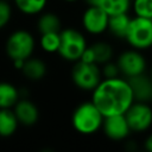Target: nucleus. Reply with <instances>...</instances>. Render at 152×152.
I'll return each mask as SVG.
<instances>
[{
    "instance_id": "f257e3e1",
    "label": "nucleus",
    "mask_w": 152,
    "mask_h": 152,
    "mask_svg": "<svg viewBox=\"0 0 152 152\" xmlns=\"http://www.w3.org/2000/svg\"><path fill=\"white\" fill-rule=\"evenodd\" d=\"M91 102L104 116L125 114L134 102L133 93L127 80L112 77L101 80L93 90Z\"/></svg>"
},
{
    "instance_id": "f03ea898",
    "label": "nucleus",
    "mask_w": 152,
    "mask_h": 152,
    "mask_svg": "<svg viewBox=\"0 0 152 152\" xmlns=\"http://www.w3.org/2000/svg\"><path fill=\"white\" fill-rule=\"evenodd\" d=\"M103 115L97 107L91 102H82L76 107L71 115V124L74 128L81 134H93L102 127Z\"/></svg>"
},
{
    "instance_id": "7ed1b4c3",
    "label": "nucleus",
    "mask_w": 152,
    "mask_h": 152,
    "mask_svg": "<svg viewBox=\"0 0 152 152\" xmlns=\"http://www.w3.org/2000/svg\"><path fill=\"white\" fill-rule=\"evenodd\" d=\"M58 53L62 58L69 62H76L81 58L84 49L88 46L84 36L76 28L68 27L59 31Z\"/></svg>"
},
{
    "instance_id": "20e7f679",
    "label": "nucleus",
    "mask_w": 152,
    "mask_h": 152,
    "mask_svg": "<svg viewBox=\"0 0 152 152\" xmlns=\"http://www.w3.org/2000/svg\"><path fill=\"white\" fill-rule=\"evenodd\" d=\"M125 39L137 50H145L152 46V19L137 17L131 18Z\"/></svg>"
},
{
    "instance_id": "39448f33",
    "label": "nucleus",
    "mask_w": 152,
    "mask_h": 152,
    "mask_svg": "<svg viewBox=\"0 0 152 152\" xmlns=\"http://www.w3.org/2000/svg\"><path fill=\"white\" fill-rule=\"evenodd\" d=\"M71 80L77 88L93 91L102 80L101 69L96 63H87L78 59L72 66Z\"/></svg>"
},
{
    "instance_id": "423d86ee",
    "label": "nucleus",
    "mask_w": 152,
    "mask_h": 152,
    "mask_svg": "<svg viewBox=\"0 0 152 152\" xmlns=\"http://www.w3.org/2000/svg\"><path fill=\"white\" fill-rule=\"evenodd\" d=\"M34 51V38L25 30H17L10 34L6 42V53L12 61H25Z\"/></svg>"
},
{
    "instance_id": "0eeeda50",
    "label": "nucleus",
    "mask_w": 152,
    "mask_h": 152,
    "mask_svg": "<svg viewBox=\"0 0 152 152\" xmlns=\"http://www.w3.org/2000/svg\"><path fill=\"white\" fill-rule=\"evenodd\" d=\"M131 131L144 132L152 125V109L146 102L134 101L125 113Z\"/></svg>"
},
{
    "instance_id": "6e6552de",
    "label": "nucleus",
    "mask_w": 152,
    "mask_h": 152,
    "mask_svg": "<svg viewBox=\"0 0 152 152\" xmlns=\"http://www.w3.org/2000/svg\"><path fill=\"white\" fill-rule=\"evenodd\" d=\"M118 68L120 74L125 75L127 78L145 72L146 61L139 50H127L119 56Z\"/></svg>"
},
{
    "instance_id": "1a4fd4ad",
    "label": "nucleus",
    "mask_w": 152,
    "mask_h": 152,
    "mask_svg": "<svg viewBox=\"0 0 152 152\" xmlns=\"http://www.w3.org/2000/svg\"><path fill=\"white\" fill-rule=\"evenodd\" d=\"M109 15L99 6H88L82 15V25L88 33L100 34L108 27Z\"/></svg>"
},
{
    "instance_id": "9d476101",
    "label": "nucleus",
    "mask_w": 152,
    "mask_h": 152,
    "mask_svg": "<svg viewBox=\"0 0 152 152\" xmlns=\"http://www.w3.org/2000/svg\"><path fill=\"white\" fill-rule=\"evenodd\" d=\"M104 134L112 140H124L128 137L131 129L125 118V114L104 116L102 122Z\"/></svg>"
},
{
    "instance_id": "9b49d317",
    "label": "nucleus",
    "mask_w": 152,
    "mask_h": 152,
    "mask_svg": "<svg viewBox=\"0 0 152 152\" xmlns=\"http://www.w3.org/2000/svg\"><path fill=\"white\" fill-rule=\"evenodd\" d=\"M133 93L134 101L147 102L152 100V78L144 72L127 78Z\"/></svg>"
},
{
    "instance_id": "f8f14e48",
    "label": "nucleus",
    "mask_w": 152,
    "mask_h": 152,
    "mask_svg": "<svg viewBox=\"0 0 152 152\" xmlns=\"http://www.w3.org/2000/svg\"><path fill=\"white\" fill-rule=\"evenodd\" d=\"M14 114L19 124L24 126H32L37 122L39 118V112L37 106L30 100H18L14 104Z\"/></svg>"
},
{
    "instance_id": "ddd939ff",
    "label": "nucleus",
    "mask_w": 152,
    "mask_h": 152,
    "mask_svg": "<svg viewBox=\"0 0 152 152\" xmlns=\"http://www.w3.org/2000/svg\"><path fill=\"white\" fill-rule=\"evenodd\" d=\"M20 70L23 71L26 78L31 81H39L46 74V64L39 58L28 57L24 61V64Z\"/></svg>"
},
{
    "instance_id": "4468645a",
    "label": "nucleus",
    "mask_w": 152,
    "mask_h": 152,
    "mask_svg": "<svg viewBox=\"0 0 152 152\" xmlns=\"http://www.w3.org/2000/svg\"><path fill=\"white\" fill-rule=\"evenodd\" d=\"M19 122L11 108H0V137H11L17 131Z\"/></svg>"
},
{
    "instance_id": "2eb2a0df",
    "label": "nucleus",
    "mask_w": 152,
    "mask_h": 152,
    "mask_svg": "<svg viewBox=\"0 0 152 152\" xmlns=\"http://www.w3.org/2000/svg\"><path fill=\"white\" fill-rule=\"evenodd\" d=\"M129 21H131V18L128 17L127 13L109 15L107 30H109L110 33L118 38H125Z\"/></svg>"
},
{
    "instance_id": "dca6fc26",
    "label": "nucleus",
    "mask_w": 152,
    "mask_h": 152,
    "mask_svg": "<svg viewBox=\"0 0 152 152\" xmlns=\"http://www.w3.org/2000/svg\"><path fill=\"white\" fill-rule=\"evenodd\" d=\"M19 99L18 89L8 82H0V108H12Z\"/></svg>"
},
{
    "instance_id": "f3484780",
    "label": "nucleus",
    "mask_w": 152,
    "mask_h": 152,
    "mask_svg": "<svg viewBox=\"0 0 152 152\" xmlns=\"http://www.w3.org/2000/svg\"><path fill=\"white\" fill-rule=\"evenodd\" d=\"M38 31L42 33H49V32H59L61 28V19L55 13H44L39 17L37 21Z\"/></svg>"
},
{
    "instance_id": "a211bd4d",
    "label": "nucleus",
    "mask_w": 152,
    "mask_h": 152,
    "mask_svg": "<svg viewBox=\"0 0 152 152\" xmlns=\"http://www.w3.org/2000/svg\"><path fill=\"white\" fill-rule=\"evenodd\" d=\"M99 7H101L108 15L127 13L131 0H99Z\"/></svg>"
},
{
    "instance_id": "6ab92c4d",
    "label": "nucleus",
    "mask_w": 152,
    "mask_h": 152,
    "mask_svg": "<svg viewBox=\"0 0 152 152\" xmlns=\"http://www.w3.org/2000/svg\"><path fill=\"white\" fill-rule=\"evenodd\" d=\"M48 0H14L15 7L24 14L33 15L40 13L45 6Z\"/></svg>"
},
{
    "instance_id": "aec40b11",
    "label": "nucleus",
    "mask_w": 152,
    "mask_h": 152,
    "mask_svg": "<svg viewBox=\"0 0 152 152\" xmlns=\"http://www.w3.org/2000/svg\"><path fill=\"white\" fill-rule=\"evenodd\" d=\"M93 56H94V62L96 64H104L109 62V59L113 56V50L112 46L104 42H99L95 43L90 46Z\"/></svg>"
},
{
    "instance_id": "412c9836",
    "label": "nucleus",
    "mask_w": 152,
    "mask_h": 152,
    "mask_svg": "<svg viewBox=\"0 0 152 152\" xmlns=\"http://www.w3.org/2000/svg\"><path fill=\"white\" fill-rule=\"evenodd\" d=\"M59 32H49L42 33L40 36V46L45 52L55 53L59 48Z\"/></svg>"
},
{
    "instance_id": "4be33fe9",
    "label": "nucleus",
    "mask_w": 152,
    "mask_h": 152,
    "mask_svg": "<svg viewBox=\"0 0 152 152\" xmlns=\"http://www.w3.org/2000/svg\"><path fill=\"white\" fill-rule=\"evenodd\" d=\"M132 5L137 17L152 19V0H133Z\"/></svg>"
},
{
    "instance_id": "5701e85b",
    "label": "nucleus",
    "mask_w": 152,
    "mask_h": 152,
    "mask_svg": "<svg viewBox=\"0 0 152 152\" xmlns=\"http://www.w3.org/2000/svg\"><path fill=\"white\" fill-rule=\"evenodd\" d=\"M12 17V8L7 0H0V28L5 27Z\"/></svg>"
},
{
    "instance_id": "b1692460",
    "label": "nucleus",
    "mask_w": 152,
    "mask_h": 152,
    "mask_svg": "<svg viewBox=\"0 0 152 152\" xmlns=\"http://www.w3.org/2000/svg\"><path fill=\"white\" fill-rule=\"evenodd\" d=\"M101 74L104 76V78H112V77H118L120 71H119L118 64L107 62V63H104V66L101 70Z\"/></svg>"
},
{
    "instance_id": "393cba45",
    "label": "nucleus",
    "mask_w": 152,
    "mask_h": 152,
    "mask_svg": "<svg viewBox=\"0 0 152 152\" xmlns=\"http://www.w3.org/2000/svg\"><path fill=\"white\" fill-rule=\"evenodd\" d=\"M145 148L150 152H152V134H150L145 140Z\"/></svg>"
},
{
    "instance_id": "a878e982",
    "label": "nucleus",
    "mask_w": 152,
    "mask_h": 152,
    "mask_svg": "<svg viewBox=\"0 0 152 152\" xmlns=\"http://www.w3.org/2000/svg\"><path fill=\"white\" fill-rule=\"evenodd\" d=\"M65 1H68V2H75V1H77V0H65Z\"/></svg>"
},
{
    "instance_id": "bb28decb",
    "label": "nucleus",
    "mask_w": 152,
    "mask_h": 152,
    "mask_svg": "<svg viewBox=\"0 0 152 152\" xmlns=\"http://www.w3.org/2000/svg\"><path fill=\"white\" fill-rule=\"evenodd\" d=\"M150 77H151V78H152V70H151V76H150Z\"/></svg>"
}]
</instances>
